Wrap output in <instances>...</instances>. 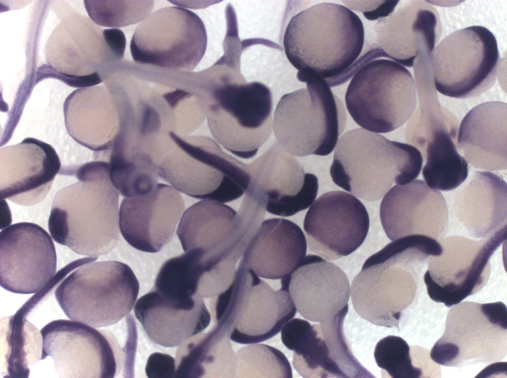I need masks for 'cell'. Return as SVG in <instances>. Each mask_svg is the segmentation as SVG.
I'll use <instances>...</instances> for the list:
<instances>
[{"label": "cell", "instance_id": "cell-1", "mask_svg": "<svg viewBox=\"0 0 507 378\" xmlns=\"http://www.w3.org/2000/svg\"><path fill=\"white\" fill-rule=\"evenodd\" d=\"M438 242L413 234L392 241L369 256L351 287L354 309L363 319L388 328H401L423 290V271Z\"/></svg>", "mask_w": 507, "mask_h": 378}, {"label": "cell", "instance_id": "cell-2", "mask_svg": "<svg viewBox=\"0 0 507 378\" xmlns=\"http://www.w3.org/2000/svg\"><path fill=\"white\" fill-rule=\"evenodd\" d=\"M78 181L55 194L48 228L56 243L75 253L98 257L111 252L119 240V192L107 162L95 160L61 169Z\"/></svg>", "mask_w": 507, "mask_h": 378}, {"label": "cell", "instance_id": "cell-3", "mask_svg": "<svg viewBox=\"0 0 507 378\" xmlns=\"http://www.w3.org/2000/svg\"><path fill=\"white\" fill-rule=\"evenodd\" d=\"M198 99L213 137L236 156L252 158L269 138L271 91L262 83L247 82L237 67L223 64L209 69Z\"/></svg>", "mask_w": 507, "mask_h": 378}, {"label": "cell", "instance_id": "cell-4", "mask_svg": "<svg viewBox=\"0 0 507 378\" xmlns=\"http://www.w3.org/2000/svg\"><path fill=\"white\" fill-rule=\"evenodd\" d=\"M363 25L351 9L321 3L294 15L287 25L283 46L297 74H314L330 86L344 83L362 50Z\"/></svg>", "mask_w": 507, "mask_h": 378}, {"label": "cell", "instance_id": "cell-5", "mask_svg": "<svg viewBox=\"0 0 507 378\" xmlns=\"http://www.w3.org/2000/svg\"><path fill=\"white\" fill-rule=\"evenodd\" d=\"M422 164L421 152L415 147L358 128L338 140L330 172L340 187L356 197L376 201L394 184L414 180Z\"/></svg>", "mask_w": 507, "mask_h": 378}, {"label": "cell", "instance_id": "cell-6", "mask_svg": "<svg viewBox=\"0 0 507 378\" xmlns=\"http://www.w3.org/2000/svg\"><path fill=\"white\" fill-rule=\"evenodd\" d=\"M170 136L158 165L159 177L197 199L228 203L244 194L250 180L249 165L225 153L209 137L172 131Z\"/></svg>", "mask_w": 507, "mask_h": 378}, {"label": "cell", "instance_id": "cell-7", "mask_svg": "<svg viewBox=\"0 0 507 378\" xmlns=\"http://www.w3.org/2000/svg\"><path fill=\"white\" fill-rule=\"evenodd\" d=\"M297 77L306 87L278 102L272 123L276 142L293 156L328 155L345 127L344 105L325 79L314 74Z\"/></svg>", "mask_w": 507, "mask_h": 378}, {"label": "cell", "instance_id": "cell-8", "mask_svg": "<svg viewBox=\"0 0 507 378\" xmlns=\"http://www.w3.org/2000/svg\"><path fill=\"white\" fill-rule=\"evenodd\" d=\"M210 309L215 327L241 344L274 336L297 312L288 291H274L251 269L240 265L229 288L211 297Z\"/></svg>", "mask_w": 507, "mask_h": 378}, {"label": "cell", "instance_id": "cell-9", "mask_svg": "<svg viewBox=\"0 0 507 378\" xmlns=\"http://www.w3.org/2000/svg\"><path fill=\"white\" fill-rule=\"evenodd\" d=\"M139 283L131 268L117 261L84 263L55 291L61 308L71 320L94 328L120 321L133 309Z\"/></svg>", "mask_w": 507, "mask_h": 378}, {"label": "cell", "instance_id": "cell-10", "mask_svg": "<svg viewBox=\"0 0 507 378\" xmlns=\"http://www.w3.org/2000/svg\"><path fill=\"white\" fill-rule=\"evenodd\" d=\"M345 102L358 125L374 132H389L405 124L414 112L415 82L409 71L399 63L374 60L354 74Z\"/></svg>", "mask_w": 507, "mask_h": 378}, {"label": "cell", "instance_id": "cell-11", "mask_svg": "<svg viewBox=\"0 0 507 378\" xmlns=\"http://www.w3.org/2000/svg\"><path fill=\"white\" fill-rule=\"evenodd\" d=\"M265 212L245 198L238 212L222 203L203 199L183 213L177 234L185 252H193L205 262H237Z\"/></svg>", "mask_w": 507, "mask_h": 378}, {"label": "cell", "instance_id": "cell-12", "mask_svg": "<svg viewBox=\"0 0 507 378\" xmlns=\"http://www.w3.org/2000/svg\"><path fill=\"white\" fill-rule=\"evenodd\" d=\"M507 309L502 302L463 301L449 311L430 356L447 367L499 361L507 354Z\"/></svg>", "mask_w": 507, "mask_h": 378}, {"label": "cell", "instance_id": "cell-13", "mask_svg": "<svg viewBox=\"0 0 507 378\" xmlns=\"http://www.w3.org/2000/svg\"><path fill=\"white\" fill-rule=\"evenodd\" d=\"M500 59L496 39L487 28L476 25L454 31L430 54L435 88L453 98L478 96L496 82Z\"/></svg>", "mask_w": 507, "mask_h": 378}, {"label": "cell", "instance_id": "cell-14", "mask_svg": "<svg viewBox=\"0 0 507 378\" xmlns=\"http://www.w3.org/2000/svg\"><path fill=\"white\" fill-rule=\"evenodd\" d=\"M207 41L204 25L197 14L169 6L154 11L138 25L130 47L136 63L190 72L204 56Z\"/></svg>", "mask_w": 507, "mask_h": 378}, {"label": "cell", "instance_id": "cell-15", "mask_svg": "<svg viewBox=\"0 0 507 378\" xmlns=\"http://www.w3.org/2000/svg\"><path fill=\"white\" fill-rule=\"evenodd\" d=\"M507 239V225L478 241L457 236L440 240L443 252L430 256L423 281L430 298L450 307L480 291L490 274L489 259Z\"/></svg>", "mask_w": 507, "mask_h": 378}, {"label": "cell", "instance_id": "cell-16", "mask_svg": "<svg viewBox=\"0 0 507 378\" xmlns=\"http://www.w3.org/2000/svg\"><path fill=\"white\" fill-rule=\"evenodd\" d=\"M41 360L51 357L60 378H112L119 373L124 355L110 333L85 323L54 320L41 330Z\"/></svg>", "mask_w": 507, "mask_h": 378}, {"label": "cell", "instance_id": "cell-17", "mask_svg": "<svg viewBox=\"0 0 507 378\" xmlns=\"http://www.w3.org/2000/svg\"><path fill=\"white\" fill-rule=\"evenodd\" d=\"M249 165L250 180L245 196L267 212L290 216L314 202L318 182L276 141Z\"/></svg>", "mask_w": 507, "mask_h": 378}, {"label": "cell", "instance_id": "cell-18", "mask_svg": "<svg viewBox=\"0 0 507 378\" xmlns=\"http://www.w3.org/2000/svg\"><path fill=\"white\" fill-rule=\"evenodd\" d=\"M56 255L51 236L35 223L23 222L0 233V285L13 293L40 292L56 274Z\"/></svg>", "mask_w": 507, "mask_h": 378}, {"label": "cell", "instance_id": "cell-19", "mask_svg": "<svg viewBox=\"0 0 507 378\" xmlns=\"http://www.w3.org/2000/svg\"><path fill=\"white\" fill-rule=\"evenodd\" d=\"M369 217L363 204L342 191L320 196L310 206L304 221L309 250L328 260L350 254L365 240Z\"/></svg>", "mask_w": 507, "mask_h": 378}, {"label": "cell", "instance_id": "cell-20", "mask_svg": "<svg viewBox=\"0 0 507 378\" xmlns=\"http://www.w3.org/2000/svg\"><path fill=\"white\" fill-rule=\"evenodd\" d=\"M184 210V200L178 191L158 183L148 194L123 200L119 210L121 233L133 248L158 252L172 240Z\"/></svg>", "mask_w": 507, "mask_h": 378}, {"label": "cell", "instance_id": "cell-21", "mask_svg": "<svg viewBox=\"0 0 507 378\" xmlns=\"http://www.w3.org/2000/svg\"><path fill=\"white\" fill-rule=\"evenodd\" d=\"M380 217L391 241L413 234L440 241L446 235L449 223L443 195L420 179L390 189L381 203Z\"/></svg>", "mask_w": 507, "mask_h": 378}, {"label": "cell", "instance_id": "cell-22", "mask_svg": "<svg viewBox=\"0 0 507 378\" xmlns=\"http://www.w3.org/2000/svg\"><path fill=\"white\" fill-rule=\"evenodd\" d=\"M295 308L305 319L328 322L349 309L351 287L345 273L322 257L308 254L289 275L281 278Z\"/></svg>", "mask_w": 507, "mask_h": 378}, {"label": "cell", "instance_id": "cell-23", "mask_svg": "<svg viewBox=\"0 0 507 378\" xmlns=\"http://www.w3.org/2000/svg\"><path fill=\"white\" fill-rule=\"evenodd\" d=\"M61 162L54 149L39 139L28 137L0 149L1 198L28 206L48 195Z\"/></svg>", "mask_w": 507, "mask_h": 378}, {"label": "cell", "instance_id": "cell-24", "mask_svg": "<svg viewBox=\"0 0 507 378\" xmlns=\"http://www.w3.org/2000/svg\"><path fill=\"white\" fill-rule=\"evenodd\" d=\"M441 28L436 9L426 1L408 0L375 26V41L369 48L377 58H389L408 67L421 54L430 55Z\"/></svg>", "mask_w": 507, "mask_h": 378}, {"label": "cell", "instance_id": "cell-25", "mask_svg": "<svg viewBox=\"0 0 507 378\" xmlns=\"http://www.w3.org/2000/svg\"><path fill=\"white\" fill-rule=\"evenodd\" d=\"M134 311L149 338L166 347L203 332L211 319L203 298L172 297L154 289L136 301Z\"/></svg>", "mask_w": 507, "mask_h": 378}, {"label": "cell", "instance_id": "cell-26", "mask_svg": "<svg viewBox=\"0 0 507 378\" xmlns=\"http://www.w3.org/2000/svg\"><path fill=\"white\" fill-rule=\"evenodd\" d=\"M67 131L79 144L94 154H107L120 130L116 101L104 86L74 90L63 105Z\"/></svg>", "mask_w": 507, "mask_h": 378}, {"label": "cell", "instance_id": "cell-27", "mask_svg": "<svg viewBox=\"0 0 507 378\" xmlns=\"http://www.w3.org/2000/svg\"><path fill=\"white\" fill-rule=\"evenodd\" d=\"M306 250L305 235L296 223L284 218L268 219L255 232L239 265L263 278L281 279L299 266Z\"/></svg>", "mask_w": 507, "mask_h": 378}, {"label": "cell", "instance_id": "cell-28", "mask_svg": "<svg viewBox=\"0 0 507 378\" xmlns=\"http://www.w3.org/2000/svg\"><path fill=\"white\" fill-rule=\"evenodd\" d=\"M453 193L451 210L470 236L485 238L507 225V186L499 175L476 171Z\"/></svg>", "mask_w": 507, "mask_h": 378}, {"label": "cell", "instance_id": "cell-29", "mask_svg": "<svg viewBox=\"0 0 507 378\" xmlns=\"http://www.w3.org/2000/svg\"><path fill=\"white\" fill-rule=\"evenodd\" d=\"M507 103L490 101L470 110L462 119L457 147L474 168L496 171L507 168Z\"/></svg>", "mask_w": 507, "mask_h": 378}, {"label": "cell", "instance_id": "cell-30", "mask_svg": "<svg viewBox=\"0 0 507 378\" xmlns=\"http://www.w3.org/2000/svg\"><path fill=\"white\" fill-rule=\"evenodd\" d=\"M234 354L229 336L215 327L198 334L179 345L175 378H231Z\"/></svg>", "mask_w": 507, "mask_h": 378}, {"label": "cell", "instance_id": "cell-31", "mask_svg": "<svg viewBox=\"0 0 507 378\" xmlns=\"http://www.w3.org/2000/svg\"><path fill=\"white\" fill-rule=\"evenodd\" d=\"M458 129H441L433 132L423 154L426 163L422 175L430 188L443 191L454 190L467 178L468 165L457 150Z\"/></svg>", "mask_w": 507, "mask_h": 378}, {"label": "cell", "instance_id": "cell-32", "mask_svg": "<svg viewBox=\"0 0 507 378\" xmlns=\"http://www.w3.org/2000/svg\"><path fill=\"white\" fill-rule=\"evenodd\" d=\"M1 355L5 377L27 378L29 367L41 360L43 337L38 329L17 312L1 319Z\"/></svg>", "mask_w": 507, "mask_h": 378}, {"label": "cell", "instance_id": "cell-33", "mask_svg": "<svg viewBox=\"0 0 507 378\" xmlns=\"http://www.w3.org/2000/svg\"><path fill=\"white\" fill-rule=\"evenodd\" d=\"M287 347L294 351L293 364L304 378H343L335 359L332 341L320 324L304 323Z\"/></svg>", "mask_w": 507, "mask_h": 378}, {"label": "cell", "instance_id": "cell-34", "mask_svg": "<svg viewBox=\"0 0 507 378\" xmlns=\"http://www.w3.org/2000/svg\"><path fill=\"white\" fill-rule=\"evenodd\" d=\"M231 378H292L285 355L269 345L253 343L236 351L232 360Z\"/></svg>", "mask_w": 507, "mask_h": 378}, {"label": "cell", "instance_id": "cell-35", "mask_svg": "<svg viewBox=\"0 0 507 378\" xmlns=\"http://www.w3.org/2000/svg\"><path fill=\"white\" fill-rule=\"evenodd\" d=\"M87 12L96 24L106 27H123L144 20L153 8V0L84 1Z\"/></svg>", "mask_w": 507, "mask_h": 378}, {"label": "cell", "instance_id": "cell-36", "mask_svg": "<svg viewBox=\"0 0 507 378\" xmlns=\"http://www.w3.org/2000/svg\"><path fill=\"white\" fill-rule=\"evenodd\" d=\"M374 356L377 366L393 378H418L422 370L413 365L410 347L402 337L388 336L377 343Z\"/></svg>", "mask_w": 507, "mask_h": 378}, {"label": "cell", "instance_id": "cell-37", "mask_svg": "<svg viewBox=\"0 0 507 378\" xmlns=\"http://www.w3.org/2000/svg\"><path fill=\"white\" fill-rule=\"evenodd\" d=\"M48 78L60 80L70 86L82 88L93 86L102 82L98 72L89 75L77 76L58 72L50 65H41L37 70L36 84Z\"/></svg>", "mask_w": 507, "mask_h": 378}, {"label": "cell", "instance_id": "cell-38", "mask_svg": "<svg viewBox=\"0 0 507 378\" xmlns=\"http://www.w3.org/2000/svg\"><path fill=\"white\" fill-rule=\"evenodd\" d=\"M175 359L159 352L152 354L147 362L145 371L150 378H173L176 377Z\"/></svg>", "mask_w": 507, "mask_h": 378}]
</instances>
